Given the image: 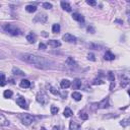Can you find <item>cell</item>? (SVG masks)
Instances as JSON below:
<instances>
[{"label": "cell", "instance_id": "obj_1", "mask_svg": "<svg viewBox=\"0 0 130 130\" xmlns=\"http://www.w3.org/2000/svg\"><path fill=\"white\" fill-rule=\"evenodd\" d=\"M20 58L25 61L26 63L33 64L34 66H36L41 69H48L51 67V65L53 64L52 61L44 58V57H40L34 54H30V53H25V54H21Z\"/></svg>", "mask_w": 130, "mask_h": 130}, {"label": "cell", "instance_id": "obj_2", "mask_svg": "<svg viewBox=\"0 0 130 130\" xmlns=\"http://www.w3.org/2000/svg\"><path fill=\"white\" fill-rule=\"evenodd\" d=\"M3 30H4L6 33L10 34L11 36H18L20 34V30H18L14 25H12V24H6V25H3Z\"/></svg>", "mask_w": 130, "mask_h": 130}, {"label": "cell", "instance_id": "obj_3", "mask_svg": "<svg viewBox=\"0 0 130 130\" xmlns=\"http://www.w3.org/2000/svg\"><path fill=\"white\" fill-rule=\"evenodd\" d=\"M20 117V120L22 122V124H25V125L32 124L33 122L35 121V119H36V118L34 117L33 115H30V114H21Z\"/></svg>", "mask_w": 130, "mask_h": 130}, {"label": "cell", "instance_id": "obj_4", "mask_svg": "<svg viewBox=\"0 0 130 130\" xmlns=\"http://www.w3.org/2000/svg\"><path fill=\"white\" fill-rule=\"evenodd\" d=\"M37 101L38 103H40L41 105H47L48 104V102H49V99L47 97V95H46L45 93H39L37 95Z\"/></svg>", "mask_w": 130, "mask_h": 130}, {"label": "cell", "instance_id": "obj_5", "mask_svg": "<svg viewBox=\"0 0 130 130\" xmlns=\"http://www.w3.org/2000/svg\"><path fill=\"white\" fill-rule=\"evenodd\" d=\"M97 105V107L99 109H106V108H109L110 107V104H109V98L107 97L105 99H103V100L100 102V103H98V104H95Z\"/></svg>", "mask_w": 130, "mask_h": 130}, {"label": "cell", "instance_id": "obj_6", "mask_svg": "<svg viewBox=\"0 0 130 130\" xmlns=\"http://www.w3.org/2000/svg\"><path fill=\"white\" fill-rule=\"evenodd\" d=\"M47 14L45 13H39L37 15V16L35 17V20H34V21L35 22H41V24H45L46 21H47Z\"/></svg>", "mask_w": 130, "mask_h": 130}, {"label": "cell", "instance_id": "obj_7", "mask_svg": "<svg viewBox=\"0 0 130 130\" xmlns=\"http://www.w3.org/2000/svg\"><path fill=\"white\" fill-rule=\"evenodd\" d=\"M16 104L20 106V108H22V109H25V110L29 109L28 104H26V102H25V100L24 97H18V98L16 99Z\"/></svg>", "mask_w": 130, "mask_h": 130}, {"label": "cell", "instance_id": "obj_8", "mask_svg": "<svg viewBox=\"0 0 130 130\" xmlns=\"http://www.w3.org/2000/svg\"><path fill=\"white\" fill-rule=\"evenodd\" d=\"M62 39L65 42H68V43H76V38L71 34H65V35H63Z\"/></svg>", "mask_w": 130, "mask_h": 130}, {"label": "cell", "instance_id": "obj_9", "mask_svg": "<svg viewBox=\"0 0 130 130\" xmlns=\"http://www.w3.org/2000/svg\"><path fill=\"white\" fill-rule=\"evenodd\" d=\"M69 129L70 130H81V126H80L78 122H76L75 120H72V121H70Z\"/></svg>", "mask_w": 130, "mask_h": 130}, {"label": "cell", "instance_id": "obj_10", "mask_svg": "<svg viewBox=\"0 0 130 130\" xmlns=\"http://www.w3.org/2000/svg\"><path fill=\"white\" fill-rule=\"evenodd\" d=\"M66 65L67 66H69L70 68H76L77 67V63L75 62V61L73 60V58H71V57H68L67 58V60H66Z\"/></svg>", "mask_w": 130, "mask_h": 130}, {"label": "cell", "instance_id": "obj_11", "mask_svg": "<svg viewBox=\"0 0 130 130\" xmlns=\"http://www.w3.org/2000/svg\"><path fill=\"white\" fill-rule=\"evenodd\" d=\"M36 40H37V37L34 33H30L29 35L26 36V41H28L30 44H34L36 42Z\"/></svg>", "mask_w": 130, "mask_h": 130}, {"label": "cell", "instance_id": "obj_12", "mask_svg": "<svg viewBox=\"0 0 130 130\" xmlns=\"http://www.w3.org/2000/svg\"><path fill=\"white\" fill-rule=\"evenodd\" d=\"M72 17H73L74 20L78 21V22H85V17H83L81 14H79V13H73V14H72Z\"/></svg>", "mask_w": 130, "mask_h": 130}, {"label": "cell", "instance_id": "obj_13", "mask_svg": "<svg viewBox=\"0 0 130 130\" xmlns=\"http://www.w3.org/2000/svg\"><path fill=\"white\" fill-rule=\"evenodd\" d=\"M104 59L107 60V61H112V60L115 59V55H114L112 52L108 51V52H106V53H105V55H104Z\"/></svg>", "mask_w": 130, "mask_h": 130}, {"label": "cell", "instance_id": "obj_14", "mask_svg": "<svg viewBox=\"0 0 130 130\" xmlns=\"http://www.w3.org/2000/svg\"><path fill=\"white\" fill-rule=\"evenodd\" d=\"M48 45L51 46V47H53V48H57V47H60L61 43L59 41H57V40H49L48 41Z\"/></svg>", "mask_w": 130, "mask_h": 130}, {"label": "cell", "instance_id": "obj_15", "mask_svg": "<svg viewBox=\"0 0 130 130\" xmlns=\"http://www.w3.org/2000/svg\"><path fill=\"white\" fill-rule=\"evenodd\" d=\"M129 80H130V78L129 77H125V75L123 74V75L121 76V86L122 87H125L129 83Z\"/></svg>", "mask_w": 130, "mask_h": 130}, {"label": "cell", "instance_id": "obj_16", "mask_svg": "<svg viewBox=\"0 0 130 130\" xmlns=\"http://www.w3.org/2000/svg\"><path fill=\"white\" fill-rule=\"evenodd\" d=\"M70 81L68 79H63V80H61V82H60V86L62 87V89H67V87H69L70 86Z\"/></svg>", "mask_w": 130, "mask_h": 130}, {"label": "cell", "instance_id": "obj_17", "mask_svg": "<svg viewBox=\"0 0 130 130\" xmlns=\"http://www.w3.org/2000/svg\"><path fill=\"white\" fill-rule=\"evenodd\" d=\"M12 73L14 75H17V76H25V73L24 71H21L20 69H18V68H16V67H13Z\"/></svg>", "mask_w": 130, "mask_h": 130}, {"label": "cell", "instance_id": "obj_18", "mask_svg": "<svg viewBox=\"0 0 130 130\" xmlns=\"http://www.w3.org/2000/svg\"><path fill=\"white\" fill-rule=\"evenodd\" d=\"M61 6H62V8H63L64 10H66L67 12H71V10H72V9H71V6L68 4L67 2L62 1V2H61Z\"/></svg>", "mask_w": 130, "mask_h": 130}, {"label": "cell", "instance_id": "obj_19", "mask_svg": "<svg viewBox=\"0 0 130 130\" xmlns=\"http://www.w3.org/2000/svg\"><path fill=\"white\" fill-rule=\"evenodd\" d=\"M20 85L21 87H24V89H28V87L30 86V82L29 81L28 79H22L20 81Z\"/></svg>", "mask_w": 130, "mask_h": 130}, {"label": "cell", "instance_id": "obj_20", "mask_svg": "<svg viewBox=\"0 0 130 130\" xmlns=\"http://www.w3.org/2000/svg\"><path fill=\"white\" fill-rule=\"evenodd\" d=\"M79 87H81V80L78 79V78H76V79H74V81H73V89L78 90Z\"/></svg>", "mask_w": 130, "mask_h": 130}, {"label": "cell", "instance_id": "obj_21", "mask_svg": "<svg viewBox=\"0 0 130 130\" xmlns=\"http://www.w3.org/2000/svg\"><path fill=\"white\" fill-rule=\"evenodd\" d=\"M63 115H64V117H65V118H68V117H71L72 115H73V113H72L71 109H69V108H66V109L64 110V112H63Z\"/></svg>", "mask_w": 130, "mask_h": 130}, {"label": "cell", "instance_id": "obj_22", "mask_svg": "<svg viewBox=\"0 0 130 130\" xmlns=\"http://www.w3.org/2000/svg\"><path fill=\"white\" fill-rule=\"evenodd\" d=\"M120 125L123 126V127H127L128 125H130V117L125 118V119L122 120V121L120 122Z\"/></svg>", "mask_w": 130, "mask_h": 130}, {"label": "cell", "instance_id": "obj_23", "mask_svg": "<svg viewBox=\"0 0 130 130\" xmlns=\"http://www.w3.org/2000/svg\"><path fill=\"white\" fill-rule=\"evenodd\" d=\"M71 97L73 98L75 101H80V100H81V99H82V95H81V94L76 93V91H74V93H72Z\"/></svg>", "mask_w": 130, "mask_h": 130}, {"label": "cell", "instance_id": "obj_24", "mask_svg": "<svg viewBox=\"0 0 130 130\" xmlns=\"http://www.w3.org/2000/svg\"><path fill=\"white\" fill-rule=\"evenodd\" d=\"M0 119H1V123H0V124H1V126H8L9 125V122L5 119V117H4L3 114L0 115Z\"/></svg>", "mask_w": 130, "mask_h": 130}, {"label": "cell", "instance_id": "obj_25", "mask_svg": "<svg viewBox=\"0 0 130 130\" xmlns=\"http://www.w3.org/2000/svg\"><path fill=\"white\" fill-rule=\"evenodd\" d=\"M25 10L30 13H33V12H35V11H37V7L35 5H28L25 7Z\"/></svg>", "mask_w": 130, "mask_h": 130}, {"label": "cell", "instance_id": "obj_26", "mask_svg": "<svg viewBox=\"0 0 130 130\" xmlns=\"http://www.w3.org/2000/svg\"><path fill=\"white\" fill-rule=\"evenodd\" d=\"M79 117H80V119L81 120H87L89 119V115H87L85 112H83V111H80L79 112Z\"/></svg>", "mask_w": 130, "mask_h": 130}, {"label": "cell", "instance_id": "obj_27", "mask_svg": "<svg viewBox=\"0 0 130 130\" xmlns=\"http://www.w3.org/2000/svg\"><path fill=\"white\" fill-rule=\"evenodd\" d=\"M52 32L53 33H59L60 32V25H58V24H55V25H53V26H52Z\"/></svg>", "mask_w": 130, "mask_h": 130}, {"label": "cell", "instance_id": "obj_28", "mask_svg": "<svg viewBox=\"0 0 130 130\" xmlns=\"http://www.w3.org/2000/svg\"><path fill=\"white\" fill-rule=\"evenodd\" d=\"M3 95H4V98L9 99V98L12 97V91H11L10 90H5L4 93H3Z\"/></svg>", "mask_w": 130, "mask_h": 130}, {"label": "cell", "instance_id": "obj_29", "mask_svg": "<svg viewBox=\"0 0 130 130\" xmlns=\"http://www.w3.org/2000/svg\"><path fill=\"white\" fill-rule=\"evenodd\" d=\"M108 78H109V80L111 82H114L115 81V76H114V73L112 71H109L108 72Z\"/></svg>", "mask_w": 130, "mask_h": 130}, {"label": "cell", "instance_id": "obj_30", "mask_svg": "<svg viewBox=\"0 0 130 130\" xmlns=\"http://www.w3.org/2000/svg\"><path fill=\"white\" fill-rule=\"evenodd\" d=\"M58 111H59V109L57 108V107H55V106L51 107V113L53 114V115H56V114L58 113Z\"/></svg>", "mask_w": 130, "mask_h": 130}, {"label": "cell", "instance_id": "obj_31", "mask_svg": "<svg viewBox=\"0 0 130 130\" xmlns=\"http://www.w3.org/2000/svg\"><path fill=\"white\" fill-rule=\"evenodd\" d=\"M103 83H104V81L101 79H95L93 81V85H103Z\"/></svg>", "mask_w": 130, "mask_h": 130}, {"label": "cell", "instance_id": "obj_32", "mask_svg": "<svg viewBox=\"0 0 130 130\" xmlns=\"http://www.w3.org/2000/svg\"><path fill=\"white\" fill-rule=\"evenodd\" d=\"M5 75L4 73H1V82H0V85L1 86H4L5 85Z\"/></svg>", "mask_w": 130, "mask_h": 130}, {"label": "cell", "instance_id": "obj_33", "mask_svg": "<svg viewBox=\"0 0 130 130\" xmlns=\"http://www.w3.org/2000/svg\"><path fill=\"white\" fill-rule=\"evenodd\" d=\"M90 48H94L95 50H102V46H99V45H94V44H90Z\"/></svg>", "mask_w": 130, "mask_h": 130}, {"label": "cell", "instance_id": "obj_34", "mask_svg": "<svg viewBox=\"0 0 130 130\" xmlns=\"http://www.w3.org/2000/svg\"><path fill=\"white\" fill-rule=\"evenodd\" d=\"M43 7L46 9H50V8H52V4L49 2H45V3H43Z\"/></svg>", "mask_w": 130, "mask_h": 130}, {"label": "cell", "instance_id": "obj_35", "mask_svg": "<svg viewBox=\"0 0 130 130\" xmlns=\"http://www.w3.org/2000/svg\"><path fill=\"white\" fill-rule=\"evenodd\" d=\"M50 91H51V93L53 94V95H59V91L58 90H57L56 89H55V87H50Z\"/></svg>", "mask_w": 130, "mask_h": 130}, {"label": "cell", "instance_id": "obj_36", "mask_svg": "<svg viewBox=\"0 0 130 130\" xmlns=\"http://www.w3.org/2000/svg\"><path fill=\"white\" fill-rule=\"evenodd\" d=\"M87 59L90 60V61H95V55L93 53H90L89 55H87Z\"/></svg>", "mask_w": 130, "mask_h": 130}, {"label": "cell", "instance_id": "obj_37", "mask_svg": "<svg viewBox=\"0 0 130 130\" xmlns=\"http://www.w3.org/2000/svg\"><path fill=\"white\" fill-rule=\"evenodd\" d=\"M86 3H87L89 5H90V6H95V4H97V2H95V0H87Z\"/></svg>", "mask_w": 130, "mask_h": 130}, {"label": "cell", "instance_id": "obj_38", "mask_svg": "<svg viewBox=\"0 0 130 130\" xmlns=\"http://www.w3.org/2000/svg\"><path fill=\"white\" fill-rule=\"evenodd\" d=\"M39 48L41 49V50H45V49H47V46H46L45 44H43V43H40Z\"/></svg>", "mask_w": 130, "mask_h": 130}, {"label": "cell", "instance_id": "obj_39", "mask_svg": "<svg viewBox=\"0 0 130 130\" xmlns=\"http://www.w3.org/2000/svg\"><path fill=\"white\" fill-rule=\"evenodd\" d=\"M87 32H90L91 34H94L95 33V29L93 28V26H89V28H87Z\"/></svg>", "mask_w": 130, "mask_h": 130}, {"label": "cell", "instance_id": "obj_40", "mask_svg": "<svg viewBox=\"0 0 130 130\" xmlns=\"http://www.w3.org/2000/svg\"><path fill=\"white\" fill-rule=\"evenodd\" d=\"M113 87H115V81L114 82H111V85H110V90H113Z\"/></svg>", "mask_w": 130, "mask_h": 130}, {"label": "cell", "instance_id": "obj_41", "mask_svg": "<svg viewBox=\"0 0 130 130\" xmlns=\"http://www.w3.org/2000/svg\"><path fill=\"white\" fill-rule=\"evenodd\" d=\"M115 21H116V22H119V24H123V21H122V20H116Z\"/></svg>", "mask_w": 130, "mask_h": 130}, {"label": "cell", "instance_id": "obj_42", "mask_svg": "<svg viewBox=\"0 0 130 130\" xmlns=\"http://www.w3.org/2000/svg\"><path fill=\"white\" fill-rule=\"evenodd\" d=\"M43 36H45V37L47 36V34H46V32H43Z\"/></svg>", "mask_w": 130, "mask_h": 130}, {"label": "cell", "instance_id": "obj_43", "mask_svg": "<svg viewBox=\"0 0 130 130\" xmlns=\"http://www.w3.org/2000/svg\"><path fill=\"white\" fill-rule=\"evenodd\" d=\"M128 95H130V90H128Z\"/></svg>", "mask_w": 130, "mask_h": 130}, {"label": "cell", "instance_id": "obj_44", "mask_svg": "<svg viewBox=\"0 0 130 130\" xmlns=\"http://www.w3.org/2000/svg\"><path fill=\"white\" fill-rule=\"evenodd\" d=\"M129 22H130V21H129Z\"/></svg>", "mask_w": 130, "mask_h": 130}]
</instances>
